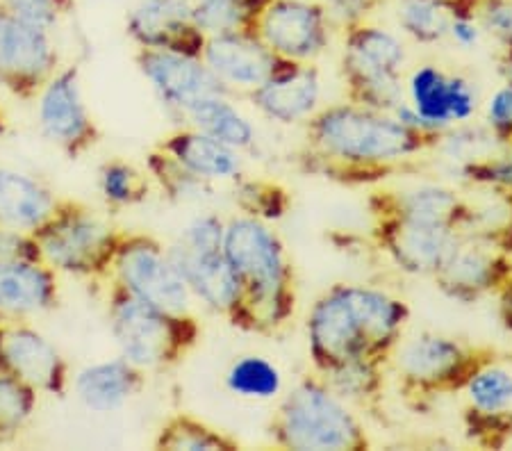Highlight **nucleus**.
I'll return each mask as SVG.
<instances>
[{"instance_id": "b1692460", "label": "nucleus", "mask_w": 512, "mask_h": 451, "mask_svg": "<svg viewBox=\"0 0 512 451\" xmlns=\"http://www.w3.org/2000/svg\"><path fill=\"white\" fill-rule=\"evenodd\" d=\"M60 303L57 272L44 260H0V313L23 319L51 313Z\"/></svg>"}, {"instance_id": "0eeeda50", "label": "nucleus", "mask_w": 512, "mask_h": 451, "mask_svg": "<svg viewBox=\"0 0 512 451\" xmlns=\"http://www.w3.org/2000/svg\"><path fill=\"white\" fill-rule=\"evenodd\" d=\"M41 260L57 274L76 278H110L123 231L89 205L62 199L44 224L32 231Z\"/></svg>"}, {"instance_id": "423d86ee", "label": "nucleus", "mask_w": 512, "mask_h": 451, "mask_svg": "<svg viewBox=\"0 0 512 451\" xmlns=\"http://www.w3.org/2000/svg\"><path fill=\"white\" fill-rule=\"evenodd\" d=\"M406 62V44L394 30L371 21L344 28L340 71L346 101L392 114L406 101Z\"/></svg>"}, {"instance_id": "4468645a", "label": "nucleus", "mask_w": 512, "mask_h": 451, "mask_svg": "<svg viewBox=\"0 0 512 451\" xmlns=\"http://www.w3.org/2000/svg\"><path fill=\"white\" fill-rule=\"evenodd\" d=\"M406 101L435 139L460 123H469L478 112L474 82L440 64H419L408 73Z\"/></svg>"}, {"instance_id": "72a5a7b5", "label": "nucleus", "mask_w": 512, "mask_h": 451, "mask_svg": "<svg viewBox=\"0 0 512 451\" xmlns=\"http://www.w3.org/2000/svg\"><path fill=\"white\" fill-rule=\"evenodd\" d=\"M230 199L239 215L267 221V224L280 221L292 208V194L287 187L280 185L278 180L260 176H239L233 183Z\"/></svg>"}, {"instance_id": "aec40b11", "label": "nucleus", "mask_w": 512, "mask_h": 451, "mask_svg": "<svg viewBox=\"0 0 512 451\" xmlns=\"http://www.w3.org/2000/svg\"><path fill=\"white\" fill-rule=\"evenodd\" d=\"M246 96L267 121L278 126H305L324 101V80L317 62H280L278 69Z\"/></svg>"}, {"instance_id": "ea45409f", "label": "nucleus", "mask_w": 512, "mask_h": 451, "mask_svg": "<svg viewBox=\"0 0 512 451\" xmlns=\"http://www.w3.org/2000/svg\"><path fill=\"white\" fill-rule=\"evenodd\" d=\"M485 126L503 142L512 139V85L503 82L485 101Z\"/></svg>"}, {"instance_id": "49530a36", "label": "nucleus", "mask_w": 512, "mask_h": 451, "mask_svg": "<svg viewBox=\"0 0 512 451\" xmlns=\"http://www.w3.org/2000/svg\"><path fill=\"white\" fill-rule=\"evenodd\" d=\"M10 130H12V126H10V114H7V110L3 108V105H0V137L10 135Z\"/></svg>"}, {"instance_id": "412c9836", "label": "nucleus", "mask_w": 512, "mask_h": 451, "mask_svg": "<svg viewBox=\"0 0 512 451\" xmlns=\"http://www.w3.org/2000/svg\"><path fill=\"white\" fill-rule=\"evenodd\" d=\"M137 48L201 57L205 37L192 19V0H139L126 19Z\"/></svg>"}, {"instance_id": "2eb2a0df", "label": "nucleus", "mask_w": 512, "mask_h": 451, "mask_svg": "<svg viewBox=\"0 0 512 451\" xmlns=\"http://www.w3.org/2000/svg\"><path fill=\"white\" fill-rule=\"evenodd\" d=\"M512 274V253L487 237L462 235L440 272L433 276L444 297L469 306L499 290Z\"/></svg>"}, {"instance_id": "ddd939ff", "label": "nucleus", "mask_w": 512, "mask_h": 451, "mask_svg": "<svg viewBox=\"0 0 512 451\" xmlns=\"http://www.w3.org/2000/svg\"><path fill=\"white\" fill-rule=\"evenodd\" d=\"M465 431L476 445L501 447L512 436V360L487 349L462 385Z\"/></svg>"}, {"instance_id": "a878e982", "label": "nucleus", "mask_w": 512, "mask_h": 451, "mask_svg": "<svg viewBox=\"0 0 512 451\" xmlns=\"http://www.w3.org/2000/svg\"><path fill=\"white\" fill-rule=\"evenodd\" d=\"M146 388V372L123 356L82 367L73 379L76 397L94 413H114Z\"/></svg>"}, {"instance_id": "c756f323", "label": "nucleus", "mask_w": 512, "mask_h": 451, "mask_svg": "<svg viewBox=\"0 0 512 451\" xmlns=\"http://www.w3.org/2000/svg\"><path fill=\"white\" fill-rule=\"evenodd\" d=\"M387 369L390 365L383 358H355L317 374H321L330 390L340 395L349 406L374 408L383 399Z\"/></svg>"}, {"instance_id": "39448f33", "label": "nucleus", "mask_w": 512, "mask_h": 451, "mask_svg": "<svg viewBox=\"0 0 512 451\" xmlns=\"http://www.w3.org/2000/svg\"><path fill=\"white\" fill-rule=\"evenodd\" d=\"M107 322L119 356L146 374L178 367L203 335V326L194 313H167L114 281L107 297Z\"/></svg>"}, {"instance_id": "9b49d317", "label": "nucleus", "mask_w": 512, "mask_h": 451, "mask_svg": "<svg viewBox=\"0 0 512 451\" xmlns=\"http://www.w3.org/2000/svg\"><path fill=\"white\" fill-rule=\"evenodd\" d=\"M37 119L44 137L66 158L80 160L101 144L103 133L82 96L78 64H66L37 96Z\"/></svg>"}, {"instance_id": "f3484780", "label": "nucleus", "mask_w": 512, "mask_h": 451, "mask_svg": "<svg viewBox=\"0 0 512 451\" xmlns=\"http://www.w3.org/2000/svg\"><path fill=\"white\" fill-rule=\"evenodd\" d=\"M169 256L192 297L235 326L242 310V290L224 253V242H185L178 237L169 246Z\"/></svg>"}, {"instance_id": "a18cd8bd", "label": "nucleus", "mask_w": 512, "mask_h": 451, "mask_svg": "<svg viewBox=\"0 0 512 451\" xmlns=\"http://www.w3.org/2000/svg\"><path fill=\"white\" fill-rule=\"evenodd\" d=\"M499 73H501L503 82H508V85H512V51H503L501 53Z\"/></svg>"}, {"instance_id": "1a4fd4ad", "label": "nucleus", "mask_w": 512, "mask_h": 451, "mask_svg": "<svg viewBox=\"0 0 512 451\" xmlns=\"http://www.w3.org/2000/svg\"><path fill=\"white\" fill-rule=\"evenodd\" d=\"M112 281L167 313L189 315L194 297L169 256V246L148 233L123 231Z\"/></svg>"}, {"instance_id": "de8ad7c7", "label": "nucleus", "mask_w": 512, "mask_h": 451, "mask_svg": "<svg viewBox=\"0 0 512 451\" xmlns=\"http://www.w3.org/2000/svg\"><path fill=\"white\" fill-rule=\"evenodd\" d=\"M0 372H5V369H3V356H0Z\"/></svg>"}, {"instance_id": "7ed1b4c3", "label": "nucleus", "mask_w": 512, "mask_h": 451, "mask_svg": "<svg viewBox=\"0 0 512 451\" xmlns=\"http://www.w3.org/2000/svg\"><path fill=\"white\" fill-rule=\"evenodd\" d=\"M224 253L242 290L235 328L255 335L283 331L296 315L299 292L292 258L274 226L237 212L226 219Z\"/></svg>"}, {"instance_id": "c03bdc74", "label": "nucleus", "mask_w": 512, "mask_h": 451, "mask_svg": "<svg viewBox=\"0 0 512 451\" xmlns=\"http://www.w3.org/2000/svg\"><path fill=\"white\" fill-rule=\"evenodd\" d=\"M497 297V313L501 319V326L506 328V333L512 338V274L503 281V285L494 292Z\"/></svg>"}, {"instance_id": "6ab92c4d", "label": "nucleus", "mask_w": 512, "mask_h": 451, "mask_svg": "<svg viewBox=\"0 0 512 451\" xmlns=\"http://www.w3.org/2000/svg\"><path fill=\"white\" fill-rule=\"evenodd\" d=\"M135 64L144 80L151 85L155 96H158V101L169 112L178 114L180 119L201 98L228 94L226 87L205 67L201 57L137 48Z\"/></svg>"}, {"instance_id": "a211bd4d", "label": "nucleus", "mask_w": 512, "mask_h": 451, "mask_svg": "<svg viewBox=\"0 0 512 451\" xmlns=\"http://www.w3.org/2000/svg\"><path fill=\"white\" fill-rule=\"evenodd\" d=\"M0 356L5 372L30 385L37 395L62 399L69 392V363L37 328L23 322L0 324Z\"/></svg>"}, {"instance_id": "7c9ffc66", "label": "nucleus", "mask_w": 512, "mask_h": 451, "mask_svg": "<svg viewBox=\"0 0 512 451\" xmlns=\"http://www.w3.org/2000/svg\"><path fill=\"white\" fill-rule=\"evenodd\" d=\"M153 447L160 451H237L239 442L192 413H173L160 424Z\"/></svg>"}, {"instance_id": "f03ea898", "label": "nucleus", "mask_w": 512, "mask_h": 451, "mask_svg": "<svg viewBox=\"0 0 512 451\" xmlns=\"http://www.w3.org/2000/svg\"><path fill=\"white\" fill-rule=\"evenodd\" d=\"M410 322L396 294L365 283L330 285L310 306L305 340L315 372L355 358L390 360Z\"/></svg>"}, {"instance_id": "dca6fc26", "label": "nucleus", "mask_w": 512, "mask_h": 451, "mask_svg": "<svg viewBox=\"0 0 512 451\" xmlns=\"http://www.w3.org/2000/svg\"><path fill=\"white\" fill-rule=\"evenodd\" d=\"M374 240L401 274L433 278L458 244L460 231L424 221L374 217Z\"/></svg>"}, {"instance_id": "393cba45", "label": "nucleus", "mask_w": 512, "mask_h": 451, "mask_svg": "<svg viewBox=\"0 0 512 451\" xmlns=\"http://www.w3.org/2000/svg\"><path fill=\"white\" fill-rule=\"evenodd\" d=\"M158 146L208 183H235L244 176L242 153L192 126L173 130Z\"/></svg>"}, {"instance_id": "bb28decb", "label": "nucleus", "mask_w": 512, "mask_h": 451, "mask_svg": "<svg viewBox=\"0 0 512 451\" xmlns=\"http://www.w3.org/2000/svg\"><path fill=\"white\" fill-rule=\"evenodd\" d=\"M62 199L35 176L0 162V226L32 233L53 215Z\"/></svg>"}, {"instance_id": "a19ab883", "label": "nucleus", "mask_w": 512, "mask_h": 451, "mask_svg": "<svg viewBox=\"0 0 512 451\" xmlns=\"http://www.w3.org/2000/svg\"><path fill=\"white\" fill-rule=\"evenodd\" d=\"M383 3L385 0H321L335 30H344L355 26V23L369 21V16Z\"/></svg>"}, {"instance_id": "473e14b6", "label": "nucleus", "mask_w": 512, "mask_h": 451, "mask_svg": "<svg viewBox=\"0 0 512 451\" xmlns=\"http://www.w3.org/2000/svg\"><path fill=\"white\" fill-rule=\"evenodd\" d=\"M226 388L239 399L271 401L283 395L285 379L274 360L246 354L235 358L226 372Z\"/></svg>"}, {"instance_id": "79ce46f5", "label": "nucleus", "mask_w": 512, "mask_h": 451, "mask_svg": "<svg viewBox=\"0 0 512 451\" xmlns=\"http://www.w3.org/2000/svg\"><path fill=\"white\" fill-rule=\"evenodd\" d=\"M0 260H41L35 235L21 228L0 226Z\"/></svg>"}, {"instance_id": "4be33fe9", "label": "nucleus", "mask_w": 512, "mask_h": 451, "mask_svg": "<svg viewBox=\"0 0 512 451\" xmlns=\"http://www.w3.org/2000/svg\"><path fill=\"white\" fill-rule=\"evenodd\" d=\"M201 60L228 94L258 89L283 60L269 51L253 30L212 35L205 39Z\"/></svg>"}, {"instance_id": "4c0bfd02", "label": "nucleus", "mask_w": 512, "mask_h": 451, "mask_svg": "<svg viewBox=\"0 0 512 451\" xmlns=\"http://www.w3.org/2000/svg\"><path fill=\"white\" fill-rule=\"evenodd\" d=\"M3 10L16 19L55 32L76 12V0H0Z\"/></svg>"}, {"instance_id": "f8f14e48", "label": "nucleus", "mask_w": 512, "mask_h": 451, "mask_svg": "<svg viewBox=\"0 0 512 451\" xmlns=\"http://www.w3.org/2000/svg\"><path fill=\"white\" fill-rule=\"evenodd\" d=\"M62 67L53 32L0 14V87L19 101H37Z\"/></svg>"}, {"instance_id": "6e6552de", "label": "nucleus", "mask_w": 512, "mask_h": 451, "mask_svg": "<svg viewBox=\"0 0 512 451\" xmlns=\"http://www.w3.org/2000/svg\"><path fill=\"white\" fill-rule=\"evenodd\" d=\"M485 354L487 349L451 335L419 333L396 344L387 365L396 374L403 397L421 406V401L460 392Z\"/></svg>"}, {"instance_id": "e433bc0d", "label": "nucleus", "mask_w": 512, "mask_h": 451, "mask_svg": "<svg viewBox=\"0 0 512 451\" xmlns=\"http://www.w3.org/2000/svg\"><path fill=\"white\" fill-rule=\"evenodd\" d=\"M37 397L30 385L0 372V445H10L26 429L35 415Z\"/></svg>"}, {"instance_id": "c85d7f7f", "label": "nucleus", "mask_w": 512, "mask_h": 451, "mask_svg": "<svg viewBox=\"0 0 512 451\" xmlns=\"http://www.w3.org/2000/svg\"><path fill=\"white\" fill-rule=\"evenodd\" d=\"M478 0H399L396 26L408 39L433 46L449 39L451 23L465 12H476Z\"/></svg>"}, {"instance_id": "5701e85b", "label": "nucleus", "mask_w": 512, "mask_h": 451, "mask_svg": "<svg viewBox=\"0 0 512 451\" xmlns=\"http://www.w3.org/2000/svg\"><path fill=\"white\" fill-rule=\"evenodd\" d=\"M374 217H394L424 224H442L458 228L469 212V201L453 187L424 180V183L403 185L399 190L376 192L369 199Z\"/></svg>"}, {"instance_id": "58836bf2", "label": "nucleus", "mask_w": 512, "mask_h": 451, "mask_svg": "<svg viewBox=\"0 0 512 451\" xmlns=\"http://www.w3.org/2000/svg\"><path fill=\"white\" fill-rule=\"evenodd\" d=\"M476 19L503 51H512V0H478Z\"/></svg>"}, {"instance_id": "37998d69", "label": "nucleus", "mask_w": 512, "mask_h": 451, "mask_svg": "<svg viewBox=\"0 0 512 451\" xmlns=\"http://www.w3.org/2000/svg\"><path fill=\"white\" fill-rule=\"evenodd\" d=\"M481 37H483V28H481V23H478V19H476V12L460 14L458 19L451 23V28H449V39L456 46L465 48V51H469V48H474L478 41H481Z\"/></svg>"}, {"instance_id": "f704fd0d", "label": "nucleus", "mask_w": 512, "mask_h": 451, "mask_svg": "<svg viewBox=\"0 0 512 451\" xmlns=\"http://www.w3.org/2000/svg\"><path fill=\"white\" fill-rule=\"evenodd\" d=\"M269 0H192V19L205 37L253 30Z\"/></svg>"}, {"instance_id": "c9c22d12", "label": "nucleus", "mask_w": 512, "mask_h": 451, "mask_svg": "<svg viewBox=\"0 0 512 451\" xmlns=\"http://www.w3.org/2000/svg\"><path fill=\"white\" fill-rule=\"evenodd\" d=\"M153 190L151 176L135 164L112 158L98 169V192L112 208H135L142 205Z\"/></svg>"}, {"instance_id": "9d476101", "label": "nucleus", "mask_w": 512, "mask_h": 451, "mask_svg": "<svg viewBox=\"0 0 512 451\" xmlns=\"http://www.w3.org/2000/svg\"><path fill=\"white\" fill-rule=\"evenodd\" d=\"M253 32L278 60L315 64L333 44L335 26L321 0H269Z\"/></svg>"}, {"instance_id": "cd10ccee", "label": "nucleus", "mask_w": 512, "mask_h": 451, "mask_svg": "<svg viewBox=\"0 0 512 451\" xmlns=\"http://www.w3.org/2000/svg\"><path fill=\"white\" fill-rule=\"evenodd\" d=\"M183 121L239 153L253 149L255 139H258L253 121L230 101V94L201 98L187 110Z\"/></svg>"}, {"instance_id": "2f4dec72", "label": "nucleus", "mask_w": 512, "mask_h": 451, "mask_svg": "<svg viewBox=\"0 0 512 451\" xmlns=\"http://www.w3.org/2000/svg\"><path fill=\"white\" fill-rule=\"evenodd\" d=\"M146 174L171 203H203L214 196V183L192 174L160 146L146 153Z\"/></svg>"}, {"instance_id": "09e8293b", "label": "nucleus", "mask_w": 512, "mask_h": 451, "mask_svg": "<svg viewBox=\"0 0 512 451\" xmlns=\"http://www.w3.org/2000/svg\"><path fill=\"white\" fill-rule=\"evenodd\" d=\"M0 14H3V5H0Z\"/></svg>"}, {"instance_id": "20e7f679", "label": "nucleus", "mask_w": 512, "mask_h": 451, "mask_svg": "<svg viewBox=\"0 0 512 451\" xmlns=\"http://www.w3.org/2000/svg\"><path fill=\"white\" fill-rule=\"evenodd\" d=\"M269 436L287 451H367L369 433L353 406L335 395L321 374L289 388L269 422Z\"/></svg>"}, {"instance_id": "f257e3e1", "label": "nucleus", "mask_w": 512, "mask_h": 451, "mask_svg": "<svg viewBox=\"0 0 512 451\" xmlns=\"http://www.w3.org/2000/svg\"><path fill=\"white\" fill-rule=\"evenodd\" d=\"M437 139L412 133L390 112L353 101L321 105L305 123L299 167L344 185L381 183L433 153Z\"/></svg>"}]
</instances>
